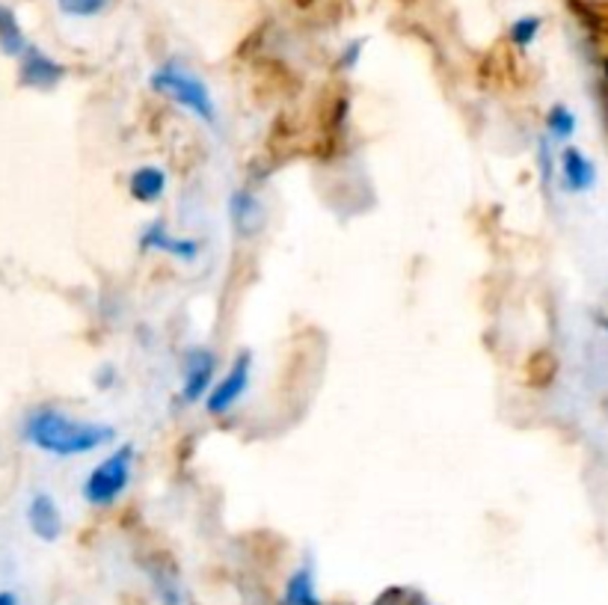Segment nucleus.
<instances>
[{
	"label": "nucleus",
	"mask_w": 608,
	"mask_h": 605,
	"mask_svg": "<svg viewBox=\"0 0 608 605\" xmlns=\"http://www.w3.org/2000/svg\"><path fill=\"white\" fill-rule=\"evenodd\" d=\"M148 84H152L155 92L167 96L169 101H176L178 108L190 110L194 117L202 119L206 125H217V108L211 89L206 87V80L197 78L194 72H187L181 63L169 59L164 66H157Z\"/></svg>",
	"instance_id": "2"
},
{
	"label": "nucleus",
	"mask_w": 608,
	"mask_h": 605,
	"mask_svg": "<svg viewBox=\"0 0 608 605\" xmlns=\"http://www.w3.org/2000/svg\"><path fill=\"white\" fill-rule=\"evenodd\" d=\"M21 66H19V80L21 87L27 89H54L63 84L66 78V66L57 63L54 57H48L45 51H40L36 45H27V51L21 54Z\"/></svg>",
	"instance_id": "6"
},
{
	"label": "nucleus",
	"mask_w": 608,
	"mask_h": 605,
	"mask_svg": "<svg viewBox=\"0 0 608 605\" xmlns=\"http://www.w3.org/2000/svg\"><path fill=\"white\" fill-rule=\"evenodd\" d=\"M27 526L33 535L45 540V543H57L59 537H63V514H59L57 502L51 493H33L27 505Z\"/></svg>",
	"instance_id": "8"
},
{
	"label": "nucleus",
	"mask_w": 608,
	"mask_h": 605,
	"mask_svg": "<svg viewBox=\"0 0 608 605\" xmlns=\"http://www.w3.org/2000/svg\"><path fill=\"white\" fill-rule=\"evenodd\" d=\"M283 605H324L318 596V587H314L312 566H297L295 573L288 576Z\"/></svg>",
	"instance_id": "12"
},
{
	"label": "nucleus",
	"mask_w": 608,
	"mask_h": 605,
	"mask_svg": "<svg viewBox=\"0 0 608 605\" xmlns=\"http://www.w3.org/2000/svg\"><path fill=\"white\" fill-rule=\"evenodd\" d=\"M24 440L54 458H80L117 440V428L101 421H84L54 407H40L24 419Z\"/></svg>",
	"instance_id": "1"
},
{
	"label": "nucleus",
	"mask_w": 608,
	"mask_h": 605,
	"mask_svg": "<svg viewBox=\"0 0 608 605\" xmlns=\"http://www.w3.org/2000/svg\"><path fill=\"white\" fill-rule=\"evenodd\" d=\"M0 51L7 57H21L27 51V40H24V30H21L15 12L7 10L0 3Z\"/></svg>",
	"instance_id": "13"
},
{
	"label": "nucleus",
	"mask_w": 608,
	"mask_h": 605,
	"mask_svg": "<svg viewBox=\"0 0 608 605\" xmlns=\"http://www.w3.org/2000/svg\"><path fill=\"white\" fill-rule=\"evenodd\" d=\"M0 605H19V596L12 591H0Z\"/></svg>",
	"instance_id": "17"
},
{
	"label": "nucleus",
	"mask_w": 608,
	"mask_h": 605,
	"mask_svg": "<svg viewBox=\"0 0 608 605\" xmlns=\"http://www.w3.org/2000/svg\"><path fill=\"white\" fill-rule=\"evenodd\" d=\"M128 190L143 206H155L167 194V173L161 166H140L128 178Z\"/></svg>",
	"instance_id": "10"
},
{
	"label": "nucleus",
	"mask_w": 608,
	"mask_h": 605,
	"mask_svg": "<svg viewBox=\"0 0 608 605\" xmlns=\"http://www.w3.org/2000/svg\"><path fill=\"white\" fill-rule=\"evenodd\" d=\"M217 360L208 348H190L181 362V395L185 404H199L211 392Z\"/></svg>",
	"instance_id": "5"
},
{
	"label": "nucleus",
	"mask_w": 608,
	"mask_h": 605,
	"mask_svg": "<svg viewBox=\"0 0 608 605\" xmlns=\"http://www.w3.org/2000/svg\"><path fill=\"white\" fill-rule=\"evenodd\" d=\"M546 128H550L552 140H570L576 134V113L567 105H552L546 113Z\"/></svg>",
	"instance_id": "14"
},
{
	"label": "nucleus",
	"mask_w": 608,
	"mask_h": 605,
	"mask_svg": "<svg viewBox=\"0 0 608 605\" xmlns=\"http://www.w3.org/2000/svg\"><path fill=\"white\" fill-rule=\"evenodd\" d=\"M250 374H253V353L241 351L235 356V362H232V369L206 395V410L211 416H223V413L232 410L237 400L244 398L246 389H250Z\"/></svg>",
	"instance_id": "4"
},
{
	"label": "nucleus",
	"mask_w": 608,
	"mask_h": 605,
	"mask_svg": "<svg viewBox=\"0 0 608 605\" xmlns=\"http://www.w3.org/2000/svg\"><path fill=\"white\" fill-rule=\"evenodd\" d=\"M134 479V446L122 442L117 451H110L108 458L89 469V475L80 484V496L92 508H108L113 505Z\"/></svg>",
	"instance_id": "3"
},
{
	"label": "nucleus",
	"mask_w": 608,
	"mask_h": 605,
	"mask_svg": "<svg viewBox=\"0 0 608 605\" xmlns=\"http://www.w3.org/2000/svg\"><path fill=\"white\" fill-rule=\"evenodd\" d=\"M559 166L561 185H564V190H570V194H585V190H590V187L597 185V166H594V161H590L582 148H564L559 157Z\"/></svg>",
	"instance_id": "9"
},
{
	"label": "nucleus",
	"mask_w": 608,
	"mask_h": 605,
	"mask_svg": "<svg viewBox=\"0 0 608 605\" xmlns=\"http://www.w3.org/2000/svg\"><path fill=\"white\" fill-rule=\"evenodd\" d=\"M140 250H143V253L176 255L181 262H194L199 255L197 241H190V238H176L173 232H167V223H164V220H155V223L143 229V234H140Z\"/></svg>",
	"instance_id": "7"
},
{
	"label": "nucleus",
	"mask_w": 608,
	"mask_h": 605,
	"mask_svg": "<svg viewBox=\"0 0 608 605\" xmlns=\"http://www.w3.org/2000/svg\"><path fill=\"white\" fill-rule=\"evenodd\" d=\"M262 215L265 211H262L258 196L250 194L246 187H237L235 194L229 196V217H232L237 234H253L262 226Z\"/></svg>",
	"instance_id": "11"
},
{
	"label": "nucleus",
	"mask_w": 608,
	"mask_h": 605,
	"mask_svg": "<svg viewBox=\"0 0 608 605\" xmlns=\"http://www.w3.org/2000/svg\"><path fill=\"white\" fill-rule=\"evenodd\" d=\"M57 3L71 19H96L110 7V0H57Z\"/></svg>",
	"instance_id": "16"
},
{
	"label": "nucleus",
	"mask_w": 608,
	"mask_h": 605,
	"mask_svg": "<svg viewBox=\"0 0 608 605\" xmlns=\"http://www.w3.org/2000/svg\"><path fill=\"white\" fill-rule=\"evenodd\" d=\"M540 28H543V21L538 15H522L510 24V42L517 45V48H531L534 40L540 36Z\"/></svg>",
	"instance_id": "15"
}]
</instances>
